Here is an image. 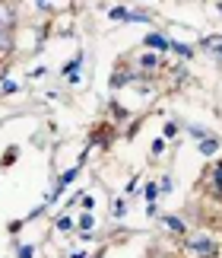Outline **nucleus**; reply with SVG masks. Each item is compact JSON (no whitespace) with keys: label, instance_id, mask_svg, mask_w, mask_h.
<instances>
[{"label":"nucleus","instance_id":"obj_13","mask_svg":"<svg viewBox=\"0 0 222 258\" xmlns=\"http://www.w3.org/2000/svg\"><path fill=\"white\" fill-rule=\"evenodd\" d=\"M108 16H111V19H127V16H130V10H127V7H111V10H108Z\"/></svg>","mask_w":222,"mask_h":258},{"label":"nucleus","instance_id":"obj_1","mask_svg":"<svg viewBox=\"0 0 222 258\" xmlns=\"http://www.w3.org/2000/svg\"><path fill=\"white\" fill-rule=\"evenodd\" d=\"M184 249L203 255V258H216L219 245H216V239H209V236H194V239H184Z\"/></svg>","mask_w":222,"mask_h":258},{"label":"nucleus","instance_id":"obj_26","mask_svg":"<svg viewBox=\"0 0 222 258\" xmlns=\"http://www.w3.org/2000/svg\"><path fill=\"white\" fill-rule=\"evenodd\" d=\"M115 217H124V201H115Z\"/></svg>","mask_w":222,"mask_h":258},{"label":"nucleus","instance_id":"obj_4","mask_svg":"<svg viewBox=\"0 0 222 258\" xmlns=\"http://www.w3.org/2000/svg\"><path fill=\"white\" fill-rule=\"evenodd\" d=\"M7 51H13V29L0 26V54H7Z\"/></svg>","mask_w":222,"mask_h":258},{"label":"nucleus","instance_id":"obj_17","mask_svg":"<svg viewBox=\"0 0 222 258\" xmlns=\"http://www.w3.org/2000/svg\"><path fill=\"white\" fill-rule=\"evenodd\" d=\"M111 112H115V118H127V108L118 105V102H111Z\"/></svg>","mask_w":222,"mask_h":258},{"label":"nucleus","instance_id":"obj_15","mask_svg":"<svg viewBox=\"0 0 222 258\" xmlns=\"http://www.w3.org/2000/svg\"><path fill=\"white\" fill-rule=\"evenodd\" d=\"M162 220H165V223H168V226H171L175 233H184V223H181L178 217H162Z\"/></svg>","mask_w":222,"mask_h":258},{"label":"nucleus","instance_id":"obj_3","mask_svg":"<svg viewBox=\"0 0 222 258\" xmlns=\"http://www.w3.org/2000/svg\"><path fill=\"white\" fill-rule=\"evenodd\" d=\"M209 191H213L219 201H222V160L216 163V169H213V175H209Z\"/></svg>","mask_w":222,"mask_h":258},{"label":"nucleus","instance_id":"obj_11","mask_svg":"<svg viewBox=\"0 0 222 258\" xmlns=\"http://www.w3.org/2000/svg\"><path fill=\"white\" fill-rule=\"evenodd\" d=\"M79 64H83V54H76L73 57V61H70V64H64V67H60V74H67V77H73V71H76V67Z\"/></svg>","mask_w":222,"mask_h":258},{"label":"nucleus","instance_id":"obj_9","mask_svg":"<svg viewBox=\"0 0 222 258\" xmlns=\"http://www.w3.org/2000/svg\"><path fill=\"white\" fill-rule=\"evenodd\" d=\"M159 61H162V57H156V54H140V67H143V71H156L159 67Z\"/></svg>","mask_w":222,"mask_h":258},{"label":"nucleus","instance_id":"obj_8","mask_svg":"<svg viewBox=\"0 0 222 258\" xmlns=\"http://www.w3.org/2000/svg\"><path fill=\"white\" fill-rule=\"evenodd\" d=\"M203 48H209V51H216L219 54V61H222V35H213V38H203V42H200Z\"/></svg>","mask_w":222,"mask_h":258},{"label":"nucleus","instance_id":"obj_5","mask_svg":"<svg viewBox=\"0 0 222 258\" xmlns=\"http://www.w3.org/2000/svg\"><path fill=\"white\" fill-rule=\"evenodd\" d=\"M146 45H149V48H159V51H168V48H171V42H168L165 35H159V32L146 35Z\"/></svg>","mask_w":222,"mask_h":258},{"label":"nucleus","instance_id":"obj_24","mask_svg":"<svg viewBox=\"0 0 222 258\" xmlns=\"http://www.w3.org/2000/svg\"><path fill=\"white\" fill-rule=\"evenodd\" d=\"M162 150H165V137H162V141H156V144H153V156H159Z\"/></svg>","mask_w":222,"mask_h":258},{"label":"nucleus","instance_id":"obj_27","mask_svg":"<svg viewBox=\"0 0 222 258\" xmlns=\"http://www.w3.org/2000/svg\"><path fill=\"white\" fill-rule=\"evenodd\" d=\"M216 10H219V13H222V4H216Z\"/></svg>","mask_w":222,"mask_h":258},{"label":"nucleus","instance_id":"obj_20","mask_svg":"<svg viewBox=\"0 0 222 258\" xmlns=\"http://www.w3.org/2000/svg\"><path fill=\"white\" fill-rule=\"evenodd\" d=\"M159 191H162V195H168V191H171V178H168V175L162 178V182H159Z\"/></svg>","mask_w":222,"mask_h":258},{"label":"nucleus","instance_id":"obj_10","mask_svg":"<svg viewBox=\"0 0 222 258\" xmlns=\"http://www.w3.org/2000/svg\"><path fill=\"white\" fill-rule=\"evenodd\" d=\"M124 83H130V71H118L115 77H111V86H115V89H121Z\"/></svg>","mask_w":222,"mask_h":258},{"label":"nucleus","instance_id":"obj_19","mask_svg":"<svg viewBox=\"0 0 222 258\" xmlns=\"http://www.w3.org/2000/svg\"><path fill=\"white\" fill-rule=\"evenodd\" d=\"M0 89H4V93H16V89H19V86H16L13 80H4V83H0Z\"/></svg>","mask_w":222,"mask_h":258},{"label":"nucleus","instance_id":"obj_7","mask_svg":"<svg viewBox=\"0 0 222 258\" xmlns=\"http://www.w3.org/2000/svg\"><path fill=\"white\" fill-rule=\"evenodd\" d=\"M200 153H203V156L219 153V137H206V141H200Z\"/></svg>","mask_w":222,"mask_h":258},{"label":"nucleus","instance_id":"obj_18","mask_svg":"<svg viewBox=\"0 0 222 258\" xmlns=\"http://www.w3.org/2000/svg\"><path fill=\"white\" fill-rule=\"evenodd\" d=\"M159 198V185H146V201H156Z\"/></svg>","mask_w":222,"mask_h":258},{"label":"nucleus","instance_id":"obj_23","mask_svg":"<svg viewBox=\"0 0 222 258\" xmlns=\"http://www.w3.org/2000/svg\"><path fill=\"white\" fill-rule=\"evenodd\" d=\"M175 134H178V124L168 121V124H165V137H175Z\"/></svg>","mask_w":222,"mask_h":258},{"label":"nucleus","instance_id":"obj_6","mask_svg":"<svg viewBox=\"0 0 222 258\" xmlns=\"http://www.w3.org/2000/svg\"><path fill=\"white\" fill-rule=\"evenodd\" d=\"M16 23V7H7V4H0V26H13Z\"/></svg>","mask_w":222,"mask_h":258},{"label":"nucleus","instance_id":"obj_21","mask_svg":"<svg viewBox=\"0 0 222 258\" xmlns=\"http://www.w3.org/2000/svg\"><path fill=\"white\" fill-rule=\"evenodd\" d=\"M70 226H73V220H70V217H60V220H57V230H70Z\"/></svg>","mask_w":222,"mask_h":258},{"label":"nucleus","instance_id":"obj_22","mask_svg":"<svg viewBox=\"0 0 222 258\" xmlns=\"http://www.w3.org/2000/svg\"><path fill=\"white\" fill-rule=\"evenodd\" d=\"M32 255H35L32 245H23V249H19V258H32Z\"/></svg>","mask_w":222,"mask_h":258},{"label":"nucleus","instance_id":"obj_14","mask_svg":"<svg viewBox=\"0 0 222 258\" xmlns=\"http://www.w3.org/2000/svg\"><path fill=\"white\" fill-rule=\"evenodd\" d=\"M171 48H175L178 54H184V57H190V54H194V48H190V45H184V42H171Z\"/></svg>","mask_w":222,"mask_h":258},{"label":"nucleus","instance_id":"obj_2","mask_svg":"<svg viewBox=\"0 0 222 258\" xmlns=\"http://www.w3.org/2000/svg\"><path fill=\"white\" fill-rule=\"evenodd\" d=\"M76 175H79V166H73V169H67L64 175H60V178H57V185H54V191H51V195H48V201H54V198H60V195H64V191H67V185H70V182H73V178H76Z\"/></svg>","mask_w":222,"mask_h":258},{"label":"nucleus","instance_id":"obj_25","mask_svg":"<svg viewBox=\"0 0 222 258\" xmlns=\"http://www.w3.org/2000/svg\"><path fill=\"white\" fill-rule=\"evenodd\" d=\"M13 160H16V150H7V153H4V166H10Z\"/></svg>","mask_w":222,"mask_h":258},{"label":"nucleus","instance_id":"obj_16","mask_svg":"<svg viewBox=\"0 0 222 258\" xmlns=\"http://www.w3.org/2000/svg\"><path fill=\"white\" fill-rule=\"evenodd\" d=\"M92 223H95L92 214H83V217H79V226H83V230H92Z\"/></svg>","mask_w":222,"mask_h":258},{"label":"nucleus","instance_id":"obj_12","mask_svg":"<svg viewBox=\"0 0 222 258\" xmlns=\"http://www.w3.org/2000/svg\"><path fill=\"white\" fill-rule=\"evenodd\" d=\"M187 134H194L197 141H206V137H213V134L206 131V127H197V124H187Z\"/></svg>","mask_w":222,"mask_h":258}]
</instances>
